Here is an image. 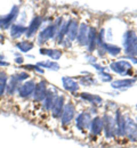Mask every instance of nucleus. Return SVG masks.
<instances>
[{
  "instance_id": "1",
  "label": "nucleus",
  "mask_w": 137,
  "mask_h": 148,
  "mask_svg": "<svg viewBox=\"0 0 137 148\" xmlns=\"http://www.w3.org/2000/svg\"><path fill=\"white\" fill-rule=\"evenodd\" d=\"M63 22H64L63 17H59V18H57L56 22L43 26L41 29V31H39V33H38V38H37L38 39V43L42 45V43L48 42L50 40H55V38L57 36V32H59V29L63 24Z\"/></svg>"
},
{
  "instance_id": "37",
  "label": "nucleus",
  "mask_w": 137,
  "mask_h": 148,
  "mask_svg": "<svg viewBox=\"0 0 137 148\" xmlns=\"http://www.w3.org/2000/svg\"><path fill=\"white\" fill-rule=\"evenodd\" d=\"M23 60H24L23 57H17V58H15V63H17V64H23Z\"/></svg>"
},
{
  "instance_id": "27",
  "label": "nucleus",
  "mask_w": 137,
  "mask_h": 148,
  "mask_svg": "<svg viewBox=\"0 0 137 148\" xmlns=\"http://www.w3.org/2000/svg\"><path fill=\"white\" fill-rule=\"evenodd\" d=\"M54 98H55V93H53L50 90H48V92H47V95H46V97H45L43 101L41 103V105H42V107L45 108V111L50 112L52 106H53Z\"/></svg>"
},
{
  "instance_id": "31",
  "label": "nucleus",
  "mask_w": 137,
  "mask_h": 148,
  "mask_svg": "<svg viewBox=\"0 0 137 148\" xmlns=\"http://www.w3.org/2000/svg\"><path fill=\"white\" fill-rule=\"evenodd\" d=\"M16 76H17V79H19V81H20L21 83L30 80V74L28 73V72H20V73L16 74Z\"/></svg>"
},
{
  "instance_id": "32",
  "label": "nucleus",
  "mask_w": 137,
  "mask_h": 148,
  "mask_svg": "<svg viewBox=\"0 0 137 148\" xmlns=\"http://www.w3.org/2000/svg\"><path fill=\"white\" fill-rule=\"evenodd\" d=\"M22 67H24V69H26V70H33V71L39 72V73H43V70L40 69L38 65H25V66H22Z\"/></svg>"
},
{
  "instance_id": "16",
  "label": "nucleus",
  "mask_w": 137,
  "mask_h": 148,
  "mask_svg": "<svg viewBox=\"0 0 137 148\" xmlns=\"http://www.w3.org/2000/svg\"><path fill=\"white\" fill-rule=\"evenodd\" d=\"M79 21L78 19H70L69 22V25H67V32H66V38L65 40L72 42L77 39L78 36V30H79Z\"/></svg>"
},
{
  "instance_id": "14",
  "label": "nucleus",
  "mask_w": 137,
  "mask_h": 148,
  "mask_svg": "<svg viewBox=\"0 0 137 148\" xmlns=\"http://www.w3.org/2000/svg\"><path fill=\"white\" fill-rule=\"evenodd\" d=\"M48 92V87H47V82L46 81H39L37 84H36V89H34V92H33V100L37 101V103H42L46 95Z\"/></svg>"
},
{
  "instance_id": "36",
  "label": "nucleus",
  "mask_w": 137,
  "mask_h": 148,
  "mask_svg": "<svg viewBox=\"0 0 137 148\" xmlns=\"http://www.w3.org/2000/svg\"><path fill=\"white\" fill-rule=\"evenodd\" d=\"M10 64L8 62H5V60H0V67H5V66H9Z\"/></svg>"
},
{
  "instance_id": "15",
  "label": "nucleus",
  "mask_w": 137,
  "mask_h": 148,
  "mask_svg": "<svg viewBox=\"0 0 137 148\" xmlns=\"http://www.w3.org/2000/svg\"><path fill=\"white\" fill-rule=\"evenodd\" d=\"M97 34H98L97 30L94 26H90L89 27V32H88L87 45H86V48H87V50L90 54L94 53L97 49Z\"/></svg>"
},
{
  "instance_id": "28",
  "label": "nucleus",
  "mask_w": 137,
  "mask_h": 148,
  "mask_svg": "<svg viewBox=\"0 0 137 148\" xmlns=\"http://www.w3.org/2000/svg\"><path fill=\"white\" fill-rule=\"evenodd\" d=\"M8 79H9V76L7 75L5 71H0V97H2L6 93Z\"/></svg>"
},
{
  "instance_id": "38",
  "label": "nucleus",
  "mask_w": 137,
  "mask_h": 148,
  "mask_svg": "<svg viewBox=\"0 0 137 148\" xmlns=\"http://www.w3.org/2000/svg\"><path fill=\"white\" fill-rule=\"evenodd\" d=\"M3 58H5L3 55H1V54H0V60H3Z\"/></svg>"
},
{
  "instance_id": "22",
  "label": "nucleus",
  "mask_w": 137,
  "mask_h": 148,
  "mask_svg": "<svg viewBox=\"0 0 137 148\" xmlns=\"http://www.w3.org/2000/svg\"><path fill=\"white\" fill-rule=\"evenodd\" d=\"M39 53L41 55L49 57L54 62L59 60L62 57V50L61 49H55V48H40Z\"/></svg>"
},
{
  "instance_id": "8",
  "label": "nucleus",
  "mask_w": 137,
  "mask_h": 148,
  "mask_svg": "<svg viewBox=\"0 0 137 148\" xmlns=\"http://www.w3.org/2000/svg\"><path fill=\"white\" fill-rule=\"evenodd\" d=\"M36 81L30 79L23 83H21L20 88L17 90V95L21 99H28L30 97L33 96V92H34V89H36Z\"/></svg>"
},
{
  "instance_id": "39",
  "label": "nucleus",
  "mask_w": 137,
  "mask_h": 148,
  "mask_svg": "<svg viewBox=\"0 0 137 148\" xmlns=\"http://www.w3.org/2000/svg\"><path fill=\"white\" fill-rule=\"evenodd\" d=\"M135 122H136V124H137V114H136V121H135Z\"/></svg>"
},
{
  "instance_id": "24",
  "label": "nucleus",
  "mask_w": 137,
  "mask_h": 148,
  "mask_svg": "<svg viewBox=\"0 0 137 148\" xmlns=\"http://www.w3.org/2000/svg\"><path fill=\"white\" fill-rule=\"evenodd\" d=\"M80 98H82L85 101L92 104L93 106H96V105H101L103 103V98L99 97L98 95H94V93H89V92H82L80 95Z\"/></svg>"
},
{
  "instance_id": "6",
  "label": "nucleus",
  "mask_w": 137,
  "mask_h": 148,
  "mask_svg": "<svg viewBox=\"0 0 137 148\" xmlns=\"http://www.w3.org/2000/svg\"><path fill=\"white\" fill-rule=\"evenodd\" d=\"M77 116V111H76V105L73 103H66L65 106H64V110L63 113L61 115V119H59V122H61V125L62 127H67L72 123V121L76 119Z\"/></svg>"
},
{
  "instance_id": "21",
  "label": "nucleus",
  "mask_w": 137,
  "mask_h": 148,
  "mask_svg": "<svg viewBox=\"0 0 137 148\" xmlns=\"http://www.w3.org/2000/svg\"><path fill=\"white\" fill-rule=\"evenodd\" d=\"M97 48H102L105 53H107L110 56H112V57H117L121 54V51H122V49L117 46V45H112V43H107V42H104V43H102L99 47Z\"/></svg>"
},
{
  "instance_id": "2",
  "label": "nucleus",
  "mask_w": 137,
  "mask_h": 148,
  "mask_svg": "<svg viewBox=\"0 0 137 148\" xmlns=\"http://www.w3.org/2000/svg\"><path fill=\"white\" fill-rule=\"evenodd\" d=\"M122 48L127 58L137 57V34L135 31L128 30L122 36Z\"/></svg>"
},
{
  "instance_id": "30",
  "label": "nucleus",
  "mask_w": 137,
  "mask_h": 148,
  "mask_svg": "<svg viewBox=\"0 0 137 148\" xmlns=\"http://www.w3.org/2000/svg\"><path fill=\"white\" fill-rule=\"evenodd\" d=\"M98 80L102 81V82H104V83H106V82H112V81H113V76L105 71V72L98 73Z\"/></svg>"
},
{
  "instance_id": "35",
  "label": "nucleus",
  "mask_w": 137,
  "mask_h": 148,
  "mask_svg": "<svg viewBox=\"0 0 137 148\" xmlns=\"http://www.w3.org/2000/svg\"><path fill=\"white\" fill-rule=\"evenodd\" d=\"M127 58V57H126ZM129 59V62L131 63V64H134V65H137V57H131V58H128Z\"/></svg>"
},
{
  "instance_id": "17",
  "label": "nucleus",
  "mask_w": 137,
  "mask_h": 148,
  "mask_svg": "<svg viewBox=\"0 0 137 148\" xmlns=\"http://www.w3.org/2000/svg\"><path fill=\"white\" fill-rule=\"evenodd\" d=\"M88 32H89V26L86 23H81L79 25L78 36H77V39H76L80 47H86L87 39H88Z\"/></svg>"
},
{
  "instance_id": "18",
  "label": "nucleus",
  "mask_w": 137,
  "mask_h": 148,
  "mask_svg": "<svg viewBox=\"0 0 137 148\" xmlns=\"http://www.w3.org/2000/svg\"><path fill=\"white\" fill-rule=\"evenodd\" d=\"M103 127H104V124H103V117H101L98 115L94 116L92 119V123H90V128H89L90 134H93L95 137L99 136L103 132Z\"/></svg>"
},
{
  "instance_id": "11",
  "label": "nucleus",
  "mask_w": 137,
  "mask_h": 148,
  "mask_svg": "<svg viewBox=\"0 0 137 148\" xmlns=\"http://www.w3.org/2000/svg\"><path fill=\"white\" fill-rule=\"evenodd\" d=\"M113 116H114V121H116L117 137L119 138L126 137V116L120 110H117Z\"/></svg>"
},
{
  "instance_id": "29",
  "label": "nucleus",
  "mask_w": 137,
  "mask_h": 148,
  "mask_svg": "<svg viewBox=\"0 0 137 148\" xmlns=\"http://www.w3.org/2000/svg\"><path fill=\"white\" fill-rule=\"evenodd\" d=\"M80 84L85 86V87H93V86L97 84V81L93 76H81L80 77Z\"/></svg>"
},
{
  "instance_id": "13",
  "label": "nucleus",
  "mask_w": 137,
  "mask_h": 148,
  "mask_svg": "<svg viewBox=\"0 0 137 148\" xmlns=\"http://www.w3.org/2000/svg\"><path fill=\"white\" fill-rule=\"evenodd\" d=\"M126 137L130 141H137V124L130 116L126 117Z\"/></svg>"
},
{
  "instance_id": "9",
  "label": "nucleus",
  "mask_w": 137,
  "mask_h": 148,
  "mask_svg": "<svg viewBox=\"0 0 137 148\" xmlns=\"http://www.w3.org/2000/svg\"><path fill=\"white\" fill-rule=\"evenodd\" d=\"M65 106V98L63 95H55L54 101H53V106L50 110V115L53 119H61V115L63 113Z\"/></svg>"
},
{
  "instance_id": "3",
  "label": "nucleus",
  "mask_w": 137,
  "mask_h": 148,
  "mask_svg": "<svg viewBox=\"0 0 137 148\" xmlns=\"http://www.w3.org/2000/svg\"><path fill=\"white\" fill-rule=\"evenodd\" d=\"M110 69L112 72L119 74L121 76H133L134 69L133 64L128 59H121V60H116L110 64Z\"/></svg>"
},
{
  "instance_id": "34",
  "label": "nucleus",
  "mask_w": 137,
  "mask_h": 148,
  "mask_svg": "<svg viewBox=\"0 0 137 148\" xmlns=\"http://www.w3.org/2000/svg\"><path fill=\"white\" fill-rule=\"evenodd\" d=\"M86 58H88V62H89L92 65L95 64V63H97V58L94 57V56H89V57H86Z\"/></svg>"
},
{
  "instance_id": "7",
  "label": "nucleus",
  "mask_w": 137,
  "mask_h": 148,
  "mask_svg": "<svg viewBox=\"0 0 137 148\" xmlns=\"http://www.w3.org/2000/svg\"><path fill=\"white\" fill-rule=\"evenodd\" d=\"M92 115L89 112H81L78 114L74 119V124L76 128L80 132H87L89 131L90 128V123H92Z\"/></svg>"
},
{
  "instance_id": "25",
  "label": "nucleus",
  "mask_w": 137,
  "mask_h": 148,
  "mask_svg": "<svg viewBox=\"0 0 137 148\" xmlns=\"http://www.w3.org/2000/svg\"><path fill=\"white\" fill-rule=\"evenodd\" d=\"M34 47V43L30 40H21L19 42H16V48L23 54H28L30 50H32Z\"/></svg>"
},
{
  "instance_id": "4",
  "label": "nucleus",
  "mask_w": 137,
  "mask_h": 148,
  "mask_svg": "<svg viewBox=\"0 0 137 148\" xmlns=\"http://www.w3.org/2000/svg\"><path fill=\"white\" fill-rule=\"evenodd\" d=\"M20 15V7L14 5L9 13L6 15H0V30H8L13 24H15L16 19Z\"/></svg>"
},
{
  "instance_id": "10",
  "label": "nucleus",
  "mask_w": 137,
  "mask_h": 148,
  "mask_svg": "<svg viewBox=\"0 0 137 148\" xmlns=\"http://www.w3.org/2000/svg\"><path fill=\"white\" fill-rule=\"evenodd\" d=\"M137 82V77H125V79H120V80H113L111 82V87L112 89L120 90V91H125L131 87H134Z\"/></svg>"
},
{
  "instance_id": "19",
  "label": "nucleus",
  "mask_w": 137,
  "mask_h": 148,
  "mask_svg": "<svg viewBox=\"0 0 137 148\" xmlns=\"http://www.w3.org/2000/svg\"><path fill=\"white\" fill-rule=\"evenodd\" d=\"M62 86L64 88V90L69 91V92H77L79 90V83L72 77L70 76H63L62 77Z\"/></svg>"
},
{
  "instance_id": "20",
  "label": "nucleus",
  "mask_w": 137,
  "mask_h": 148,
  "mask_svg": "<svg viewBox=\"0 0 137 148\" xmlns=\"http://www.w3.org/2000/svg\"><path fill=\"white\" fill-rule=\"evenodd\" d=\"M20 86H21V82L19 81V79H17L16 74L10 75V76H9V79H8L6 93H7L8 96H13V95H15V93L17 92V90H19V88H20Z\"/></svg>"
},
{
  "instance_id": "23",
  "label": "nucleus",
  "mask_w": 137,
  "mask_h": 148,
  "mask_svg": "<svg viewBox=\"0 0 137 148\" xmlns=\"http://www.w3.org/2000/svg\"><path fill=\"white\" fill-rule=\"evenodd\" d=\"M26 29H28V26L19 24V23L13 24L10 26V38L12 39H20L22 36H24L26 33Z\"/></svg>"
},
{
  "instance_id": "5",
  "label": "nucleus",
  "mask_w": 137,
  "mask_h": 148,
  "mask_svg": "<svg viewBox=\"0 0 137 148\" xmlns=\"http://www.w3.org/2000/svg\"><path fill=\"white\" fill-rule=\"evenodd\" d=\"M103 132L105 134V138L111 140L114 139L117 137V128H116V121H114V116L106 113L103 116Z\"/></svg>"
},
{
  "instance_id": "12",
  "label": "nucleus",
  "mask_w": 137,
  "mask_h": 148,
  "mask_svg": "<svg viewBox=\"0 0 137 148\" xmlns=\"http://www.w3.org/2000/svg\"><path fill=\"white\" fill-rule=\"evenodd\" d=\"M42 23H43L42 17L39 16V15H36L33 18L31 19V22H30V24H29V26L26 29V33H25L26 38L31 39L32 37H34L37 33H39V29L40 26L42 25Z\"/></svg>"
},
{
  "instance_id": "26",
  "label": "nucleus",
  "mask_w": 137,
  "mask_h": 148,
  "mask_svg": "<svg viewBox=\"0 0 137 148\" xmlns=\"http://www.w3.org/2000/svg\"><path fill=\"white\" fill-rule=\"evenodd\" d=\"M37 65L39 66L40 69H42V70L46 69V70H50V71H59V69H61L59 63H56V62H54V60H50V59L39 62Z\"/></svg>"
},
{
  "instance_id": "33",
  "label": "nucleus",
  "mask_w": 137,
  "mask_h": 148,
  "mask_svg": "<svg viewBox=\"0 0 137 148\" xmlns=\"http://www.w3.org/2000/svg\"><path fill=\"white\" fill-rule=\"evenodd\" d=\"M93 67H94V69H95L96 71H98V73H101V72H105V71H106L104 66H102V65H99V64H97V63H95V64H93Z\"/></svg>"
}]
</instances>
